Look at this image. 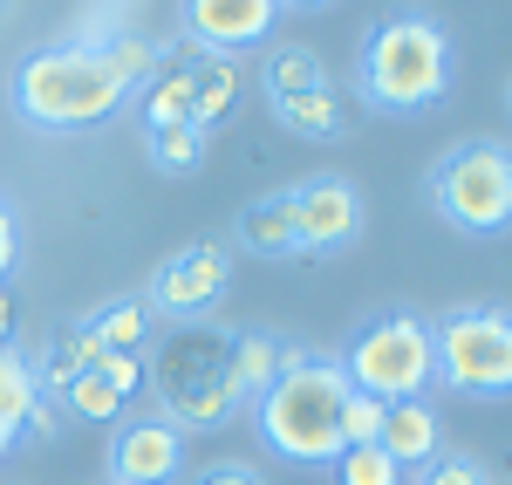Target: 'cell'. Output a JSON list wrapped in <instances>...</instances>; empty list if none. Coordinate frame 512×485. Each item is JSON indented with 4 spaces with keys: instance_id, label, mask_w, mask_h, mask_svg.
Returning a JSON list of instances; mask_svg holds the SVG:
<instances>
[{
    "instance_id": "obj_1",
    "label": "cell",
    "mask_w": 512,
    "mask_h": 485,
    "mask_svg": "<svg viewBox=\"0 0 512 485\" xmlns=\"http://www.w3.org/2000/svg\"><path fill=\"white\" fill-rule=\"evenodd\" d=\"M349 376L335 356H308V349H287V363L280 376L267 383V397L253 404V424H260V438L267 451L280 458H294V465H335L342 458V410H349Z\"/></svg>"
},
{
    "instance_id": "obj_25",
    "label": "cell",
    "mask_w": 512,
    "mask_h": 485,
    "mask_svg": "<svg viewBox=\"0 0 512 485\" xmlns=\"http://www.w3.org/2000/svg\"><path fill=\"white\" fill-rule=\"evenodd\" d=\"M417 485H492V479H485V465L465 458V451H437L431 465H417Z\"/></svg>"
},
{
    "instance_id": "obj_10",
    "label": "cell",
    "mask_w": 512,
    "mask_h": 485,
    "mask_svg": "<svg viewBox=\"0 0 512 485\" xmlns=\"http://www.w3.org/2000/svg\"><path fill=\"white\" fill-rule=\"evenodd\" d=\"M185 472V431L164 417H130L110 445V485H171Z\"/></svg>"
},
{
    "instance_id": "obj_26",
    "label": "cell",
    "mask_w": 512,
    "mask_h": 485,
    "mask_svg": "<svg viewBox=\"0 0 512 485\" xmlns=\"http://www.w3.org/2000/svg\"><path fill=\"white\" fill-rule=\"evenodd\" d=\"M376 431H383V404L349 397V410H342V445H376Z\"/></svg>"
},
{
    "instance_id": "obj_31",
    "label": "cell",
    "mask_w": 512,
    "mask_h": 485,
    "mask_svg": "<svg viewBox=\"0 0 512 485\" xmlns=\"http://www.w3.org/2000/svg\"><path fill=\"white\" fill-rule=\"evenodd\" d=\"M506 103H512V89H506Z\"/></svg>"
},
{
    "instance_id": "obj_29",
    "label": "cell",
    "mask_w": 512,
    "mask_h": 485,
    "mask_svg": "<svg viewBox=\"0 0 512 485\" xmlns=\"http://www.w3.org/2000/svg\"><path fill=\"white\" fill-rule=\"evenodd\" d=\"M55 424H62V410L48 404V390H41L35 404H28V424H21V431H41V438H55Z\"/></svg>"
},
{
    "instance_id": "obj_17",
    "label": "cell",
    "mask_w": 512,
    "mask_h": 485,
    "mask_svg": "<svg viewBox=\"0 0 512 485\" xmlns=\"http://www.w3.org/2000/svg\"><path fill=\"white\" fill-rule=\"evenodd\" d=\"M185 76H192V130L212 137V123L239 103V62L233 55H198Z\"/></svg>"
},
{
    "instance_id": "obj_2",
    "label": "cell",
    "mask_w": 512,
    "mask_h": 485,
    "mask_svg": "<svg viewBox=\"0 0 512 485\" xmlns=\"http://www.w3.org/2000/svg\"><path fill=\"white\" fill-rule=\"evenodd\" d=\"M7 96H14L21 123H35V130H89V123L117 117L123 103H130L117 69L96 48H76V41H55V48L28 55L14 69Z\"/></svg>"
},
{
    "instance_id": "obj_21",
    "label": "cell",
    "mask_w": 512,
    "mask_h": 485,
    "mask_svg": "<svg viewBox=\"0 0 512 485\" xmlns=\"http://www.w3.org/2000/svg\"><path fill=\"white\" fill-rule=\"evenodd\" d=\"M144 123H151V130L192 123V76H185V69H158V76L144 82Z\"/></svg>"
},
{
    "instance_id": "obj_20",
    "label": "cell",
    "mask_w": 512,
    "mask_h": 485,
    "mask_svg": "<svg viewBox=\"0 0 512 485\" xmlns=\"http://www.w3.org/2000/svg\"><path fill=\"white\" fill-rule=\"evenodd\" d=\"M308 89H328V69H321L315 48H301V41H287L267 55V96L287 103V96H308Z\"/></svg>"
},
{
    "instance_id": "obj_15",
    "label": "cell",
    "mask_w": 512,
    "mask_h": 485,
    "mask_svg": "<svg viewBox=\"0 0 512 485\" xmlns=\"http://www.w3.org/2000/svg\"><path fill=\"white\" fill-rule=\"evenodd\" d=\"M274 117L287 123L294 137H349V130H355V103L328 82V89H308V96L274 103Z\"/></svg>"
},
{
    "instance_id": "obj_24",
    "label": "cell",
    "mask_w": 512,
    "mask_h": 485,
    "mask_svg": "<svg viewBox=\"0 0 512 485\" xmlns=\"http://www.w3.org/2000/svg\"><path fill=\"white\" fill-rule=\"evenodd\" d=\"M151 158H158L164 171H192V164L205 158V130H192V123H178V130H151Z\"/></svg>"
},
{
    "instance_id": "obj_8",
    "label": "cell",
    "mask_w": 512,
    "mask_h": 485,
    "mask_svg": "<svg viewBox=\"0 0 512 485\" xmlns=\"http://www.w3.org/2000/svg\"><path fill=\"white\" fill-rule=\"evenodd\" d=\"M226 281H233V253L219 240H192V246H178L171 260H158V274L144 287V308H158L171 322H192V315H205L226 294Z\"/></svg>"
},
{
    "instance_id": "obj_6",
    "label": "cell",
    "mask_w": 512,
    "mask_h": 485,
    "mask_svg": "<svg viewBox=\"0 0 512 485\" xmlns=\"http://www.w3.org/2000/svg\"><path fill=\"white\" fill-rule=\"evenodd\" d=\"M437 383L458 397H512V308H451L431 322Z\"/></svg>"
},
{
    "instance_id": "obj_28",
    "label": "cell",
    "mask_w": 512,
    "mask_h": 485,
    "mask_svg": "<svg viewBox=\"0 0 512 485\" xmlns=\"http://www.w3.org/2000/svg\"><path fill=\"white\" fill-rule=\"evenodd\" d=\"M198 485H267L253 465H212V472H198Z\"/></svg>"
},
{
    "instance_id": "obj_27",
    "label": "cell",
    "mask_w": 512,
    "mask_h": 485,
    "mask_svg": "<svg viewBox=\"0 0 512 485\" xmlns=\"http://www.w3.org/2000/svg\"><path fill=\"white\" fill-rule=\"evenodd\" d=\"M14 260H21V233H14V205L0 199V281H7Z\"/></svg>"
},
{
    "instance_id": "obj_5",
    "label": "cell",
    "mask_w": 512,
    "mask_h": 485,
    "mask_svg": "<svg viewBox=\"0 0 512 485\" xmlns=\"http://www.w3.org/2000/svg\"><path fill=\"white\" fill-rule=\"evenodd\" d=\"M342 376H349L355 397H369V404H410V397H424L431 376H437V363H431V322H417L410 308L376 315V322L349 342Z\"/></svg>"
},
{
    "instance_id": "obj_14",
    "label": "cell",
    "mask_w": 512,
    "mask_h": 485,
    "mask_svg": "<svg viewBox=\"0 0 512 485\" xmlns=\"http://www.w3.org/2000/svg\"><path fill=\"white\" fill-rule=\"evenodd\" d=\"M376 445L390 451L396 465H431L437 458V410L424 397H410V404H383V431H376Z\"/></svg>"
},
{
    "instance_id": "obj_7",
    "label": "cell",
    "mask_w": 512,
    "mask_h": 485,
    "mask_svg": "<svg viewBox=\"0 0 512 485\" xmlns=\"http://www.w3.org/2000/svg\"><path fill=\"white\" fill-rule=\"evenodd\" d=\"M431 205L458 233H499V226H512V151L506 144H485V137L444 151L431 171Z\"/></svg>"
},
{
    "instance_id": "obj_11",
    "label": "cell",
    "mask_w": 512,
    "mask_h": 485,
    "mask_svg": "<svg viewBox=\"0 0 512 485\" xmlns=\"http://www.w3.org/2000/svg\"><path fill=\"white\" fill-rule=\"evenodd\" d=\"M274 21H280L274 0H192V7H185V35H192L205 55L253 48V41H267Z\"/></svg>"
},
{
    "instance_id": "obj_19",
    "label": "cell",
    "mask_w": 512,
    "mask_h": 485,
    "mask_svg": "<svg viewBox=\"0 0 512 485\" xmlns=\"http://www.w3.org/2000/svg\"><path fill=\"white\" fill-rule=\"evenodd\" d=\"M41 397L35 383V363L21 356V349H0V451L21 438V424H28V404Z\"/></svg>"
},
{
    "instance_id": "obj_13",
    "label": "cell",
    "mask_w": 512,
    "mask_h": 485,
    "mask_svg": "<svg viewBox=\"0 0 512 485\" xmlns=\"http://www.w3.org/2000/svg\"><path fill=\"white\" fill-rule=\"evenodd\" d=\"M76 335L96 349V356H137L144 349V335H151V308H144V294H130V301H110V308H96V315H82Z\"/></svg>"
},
{
    "instance_id": "obj_16",
    "label": "cell",
    "mask_w": 512,
    "mask_h": 485,
    "mask_svg": "<svg viewBox=\"0 0 512 485\" xmlns=\"http://www.w3.org/2000/svg\"><path fill=\"white\" fill-rule=\"evenodd\" d=\"M239 246H246V253H267V260L301 253V240H294V199H287V192L253 199L246 212H239Z\"/></svg>"
},
{
    "instance_id": "obj_4",
    "label": "cell",
    "mask_w": 512,
    "mask_h": 485,
    "mask_svg": "<svg viewBox=\"0 0 512 485\" xmlns=\"http://www.w3.org/2000/svg\"><path fill=\"white\" fill-rule=\"evenodd\" d=\"M158 404L171 431H212L239 417V383H233V335L212 328H178L158 349Z\"/></svg>"
},
{
    "instance_id": "obj_3",
    "label": "cell",
    "mask_w": 512,
    "mask_h": 485,
    "mask_svg": "<svg viewBox=\"0 0 512 485\" xmlns=\"http://www.w3.org/2000/svg\"><path fill=\"white\" fill-rule=\"evenodd\" d=\"M355 76L376 110H424L451 89V35L431 14H390L362 35Z\"/></svg>"
},
{
    "instance_id": "obj_18",
    "label": "cell",
    "mask_w": 512,
    "mask_h": 485,
    "mask_svg": "<svg viewBox=\"0 0 512 485\" xmlns=\"http://www.w3.org/2000/svg\"><path fill=\"white\" fill-rule=\"evenodd\" d=\"M280 363H287V342H274V335H233L239 404H260V397H267V383L280 376Z\"/></svg>"
},
{
    "instance_id": "obj_12",
    "label": "cell",
    "mask_w": 512,
    "mask_h": 485,
    "mask_svg": "<svg viewBox=\"0 0 512 485\" xmlns=\"http://www.w3.org/2000/svg\"><path fill=\"white\" fill-rule=\"evenodd\" d=\"M137 390H144V356H96L62 397H69V417L110 424V417H123V404H130Z\"/></svg>"
},
{
    "instance_id": "obj_22",
    "label": "cell",
    "mask_w": 512,
    "mask_h": 485,
    "mask_svg": "<svg viewBox=\"0 0 512 485\" xmlns=\"http://www.w3.org/2000/svg\"><path fill=\"white\" fill-rule=\"evenodd\" d=\"M103 62H110V69L123 76V89H144V82L164 69V48H158V41H144L137 28H130V35H117L110 48H103Z\"/></svg>"
},
{
    "instance_id": "obj_30",
    "label": "cell",
    "mask_w": 512,
    "mask_h": 485,
    "mask_svg": "<svg viewBox=\"0 0 512 485\" xmlns=\"http://www.w3.org/2000/svg\"><path fill=\"white\" fill-rule=\"evenodd\" d=\"M7 328H14V301L0 294V349H7Z\"/></svg>"
},
{
    "instance_id": "obj_9",
    "label": "cell",
    "mask_w": 512,
    "mask_h": 485,
    "mask_svg": "<svg viewBox=\"0 0 512 485\" xmlns=\"http://www.w3.org/2000/svg\"><path fill=\"white\" fill-rule=\"evenodd\" d=\"M294 199V240L301 253H335L362 233V199H355L349 178H308L287 192Z\"/></svg>"
},
{
    "instance_id": "obj_23",
    "label": "cell",
    "mask_w": 512,
    "mask_h": 485,
    "mask_svg": "<svg viewBox=\"0 0 512 485\" xmlns=\"http://www.w3.org/2000/svg\"><path fill=\"white\" fill-rule=\"evenodd\" d=\"M335 485H403V465L383 445H349L335 458Z\"/></svg>"
}]
</instances>
